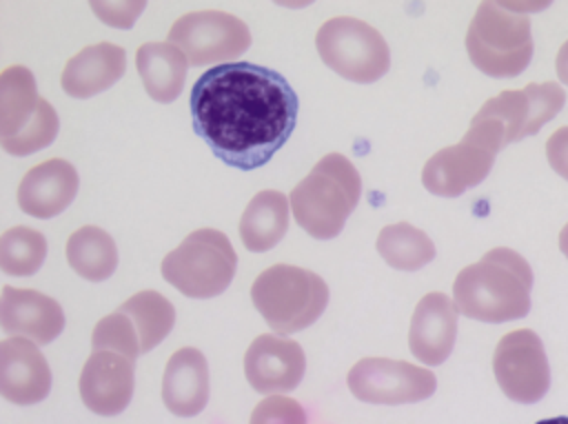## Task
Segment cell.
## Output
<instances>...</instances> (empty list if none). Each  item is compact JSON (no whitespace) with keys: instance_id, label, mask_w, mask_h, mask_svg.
Masks as SVG:
<instances>
[{"instance_id":"1","label":"cell","mask_w":568,"mask_h":424,"mask_svg":"<svg viewBox=\"0 0 568 424\" xmlns=\"http://www.w3.org/2000/svg\"><path fill=\"white\" fill-rule=\"evenodd\" d=\"M193 131L229 166L253 171L291 138L297 93L288 80L253 62L206 69L191 89Z\"/></svg>"},{"instance_id":"2","label":"cell","mask_w":568,"mask_h":424,"mask_svg":"<svg viewBox=\"0 0 568 424\" xmlns=\"http://www.w3.org/2000/svg\"><path fill=\"white\" fill-rule=\"evenodd\" d=\"M532 269L513 249L497 246L479 262L464 266L453 282V300L462 315L501 324L530 311Z\"/></svg>"},{"instance_id":"3","label":"cell","mask_w":568,"mask_h":424,"mask_svg":"<svg viewBox=\"0 0 568 424\" xmlns=\"http://www.w3.org/2000/svg\"><path fill=\"white\" fill-rule=\"evenodd\" d=\"M362 195V178L342 153H328L288 195L295 222L317 240L339 235Z\"/></svg>"},{"instance_id":"4","label":"cell","mask_w":568,"mask_h":424,"mask_svg":"<svg viewBox=\"0 0 568 424\" xmlns=\"http://www.w3.org/2000/svg\"><path fill=\"white\" fill-rule=\"evenodd\" d=\"M470 62L490 78H515L532 58V33L526 13L506 2H481L466 33Z\"/></svg>"},{"instance_id":"5","label":"cell","mask_w":568,"mask_h":424,"mask_svg":"<svg viewBox=\"0 0 568 424\" xmlns=\"http://www.w3.org/2000/svg\"><path fill=\"white\" fill-rule=\"evenodd\" d=\"M251 300L275 333L288 335L311 326L324 313L328 286L308 269L273 264L255 277Z\"/></svg>"},{"instance_id":"6","label":"cell","mask_w":568,"mask_h":424,"mask_svg":"<svg viewBox=\"0 0 568 424\" xmlns=\"http://www.w3.org/2000/svg\"><path fill=\"white\" fill-rule=\"evenodd\" d=\"M60 129L55 109L38 95L33 73L9 67L0 73V142L11 155H29L49 147Z\"/></svg>"},{"instance_id":"7","label":"cell","mask_w":568,"mask_h":424,"mask_svg":"<svg viewBox=\"0 0 568 424\" xmlns=\"http://www.w3.org/2000/svg\"><path fill=\"white\" fill-rule=\"evenodd\" d=\"M237 269L231 240L217 229L189 233L178 249L164 255L162 277L182 295L206 300L226 291Z\"/></svg>"},{"instance_id":"8","label":"cell","mask_w":568,"mask_h":424,"mask_svg":"<svg viewBox=\"0 0 568 424\" xmlns=\"http://www.w3.org/2000/svg\"><path fill=\"white\" fill-rule=\"evenodd\" d=\"M322 62L337 75L371 84L390 67V51L384 36L364 20L337 16L326 20L315 33Z\"/></svg>"},{"instance_id":"9","label":"cell","mask_w":568,"mask_h":424,"mask_svg":"<svg viewBox=\"0 0 568 424\" xmlns=\"http://www.w3.org/2000/svg\"><path fill=\"white\" fill-rule=\"evenodd\" d=\"M564 102L566 91L557 82H530L524 89L501 91L486 100L473 120L490 124L506 147L526 135H535L561 111Z\"/></svg>"},{"instance_id":"10","label":"cell","mask_w":568,"mask_h":424,"mask_svg":"<svg viewBox=\"0 0 568 424\" xmlns=\"http://www.w3.org/2000/svg\"><path fill=\"white\" fill-rule=\"evenodd\" d=\"M189 60L204 67L237 58L251 47V31L244 20L224 11H195L178 18L169 29V40Z\"/></svg>"},{"instance_id":"11","label":"cell","mask_w":568,"mask_h":424,"mask_svg":"<svg viewBox=\"0 0 568 424\" xmlns=\"http://www.w3.org/2000/svg\"><path fill=\"white\" fill-rule=\"evenodd\" d=\"M493 373L508 400L539 402L550 388V366L539 335L530 329L506 333L495 346Z\"/></svg>"},{"instance_id":"12","label":"cell","mask_w":568,"mask_h":424,"mask_svg":"<svg viewBox=\"0 0 568 424\" xmlns=\"http://www.w3.org/2000/svg\"><path fill=\"white\" fill-rule=\"evenodd\" d=\"M351 393L368 404H413L430 397L437 388L435 373L388 357H364L348 371Z\"/></svg>"},{"instance_id":"13","label":"cell","mask_w":568,"mask_h":424,"mask_svg":"<svg viewBox=\"0 0 568 424\" xmlns=\"http://www.w3.org/2000/svg\"><path fill=\"white\" fill-rule=\"evenodd\" d=\"M497 151L470 131L457 144L439 149L422 169V184L439 198H457L490 173Z\"/></svg>"},{"instance_id":"14","label":"cell","mask_w":568,"mask_h":424,"mask_svg":"<svg viewBox=\"0 0 568 424\" xmlns=\"http://www.w3.org/2000/svg\"><path fill=\"white\" fill-rule=\"evenodd\" d=\"M306 371V355L295 340L284 335H257L244 353V375L262 395L297 388Z\"/></svg>"},{"instance_id":"15","label":"cell","mask_w":568,"mask_h":424,"mask_svg":"<svg viewBox=\"0 0 568 424\" xmlns=\"http://www.w3.org/2000/svg\"><path fill=\"white\" fill-rule=\"evenodd\" d=\"M135 384V360L115 351H93L80 373V397L98 415L122 413Z\"/></svg>"},{"instance_id":"16","label":"cell","mask_w":568,"mask_h":424,"mask_svg":"<svg viewBox=\"0 0 568 424\" xmlns=\"http://www.w3.org/2000/svg\"><path fill=\"white\" fill-rule=\"evenodd\" d=\"M51 391V369L38 344L27 337L0 342V393L4 400L29 406L42 402Z\"/></svg>"},{"instance_id":"17","label":"cell","mask_w":568,"mask_h":424,"mask_svg":"<svg viewBox=\"0 0 568 424\" xmlns=\"http://www.w3.org/2000/svg\"><path fill=\"white\" fill-rule=\"evenodd\" d=\"M0 324L9 337H27L31 342L51 344L64 329L62 306L33 289H2Z\"/></svg>"},{"instance_id":"18","label":"cell","mask_w":568,"mask_h":424,"mask_svg":"<svg viewBox=\"0 0 568 424\" xmlns=\"http://www.w3.org/2000/svg\"><path fill=\"white\" fill-rule=\"evenodd\" d=\"M457 306L446 293H426L413 313L408 329L410 353L426 366L442 364L455 346Z\"/></svg>"},{"instance_id":"19","label":"cell","mask_w":568,"mask_h":424,"mask_svg":"<svg viewBox=\"0 0 568 424\" xmlns=\"http://www.w3.org/2000/svg\"><path fill=\"white\" fill-rule=\"evenodd\" d=\"M78 171L71 162L51 158L29 169L18 186V206L33 218L47 220L62 213L78 193Z\"/></svg>"},{"instance_id":"20","label":"cell","mask_w":568,"mask_h":424,"mask_svg":"<svg viewBox=\"0 0 568 424\" xmlns=\"http://www.w3.org/2000/svg\"><path fill=\"white\" fill-rule=\"evenodd\" d=\"M209 364L202 351L193 346L178 349L162 375V402L178 417L202 413L209 402Z\"/></svg>"},{"instance_id":"21","label":"cell","mask_w":568,"mask_h":424,"mask_svg":"<svg viewBox=\"0 0 568 424\" xmlns=\"http://www.w3.org/2000/svg\"><path fill=\"white\" fill-rule=\"evenodd\" d=\"M126 69V53L113 42L89 44L62 69V89L71 98H91L113 87Z\"/></svg>"},{"instance_id":"22","label":"cell","mask_w":568,"mask_h":424,"mask_svg":"<svg viewBox=\"0 0 568 424\" xmlns=\"http://www.w3.org/2000/svg\"><path fill=\"white\" fill-rule=\"evenodd\" d=\"M288 215L291 202L284 193L275 189L255 193L240 218L242 244L253 253L273 249L288 231Z\"/></svg>"},{"instance_id":"23","label":"cell","mask_w":568,"mask_h":424,"mask_svg":"<svg viewBox=\"0 0 568 424\" xmlns=\"http://www.w3.org/2000/svg\"><path fill=\"white\" fill-rule=\"evenodd\" d=\"M135 67L146 93L155 102H173L186 80L189 60L171 42H146L135 53Z\"/></svg>"},{"instance_id":"24","label":"cell","mask_w":568,"mask_h":424,"mask_svg":"<svg viewBox=\"0 0 568 424\" xmlns=\"http://www.w3.org/2000/svg\"><path fill=\"white\" fill-rule=\"evenodd\" d=\"M67 262L80 277L102 282L118 266V246L104 229L82 226L67 240Z\"/></svg>"},{"instance_id":"25","label":"cell","mask_w":568,"mask_h":424,"mask_svg":"<svg viewBox=\"0 0 568 424\" xmlns=\"http://www.w3.org/2000/svg\"><path fill=\"white\" fill-rule=\"evenodd\" d=\"M118 311L129 315V320L133 322L138 337H140L142 355L149 353L151 349H155L171 333V329L175 324L173 304L158 291L135 293L126 302H122L118 306Z\"/></svg>"},{"instance_id":"26","label":"cell","mask_w":568,"mask_h":424,"mask_svg":"<svg viewBox=\"0 0 568 424\" xmlns=\"http://www.w3.org/2000/svg\"><path fill=\"white\" fill-rule=\"evenodd\" d=\"M377 253L386 264L399 271H417L433 262L435 244L417 226L408 222L388 224L377 235Z\"/></svg>"},{"instance_id":"27","label":"cell","mask_w":568,"mask_h":424,"mask_svg":"<svg viewBox=\"0 0 568 424\" xmlns=\"http://www.w3.org/2000/svg\"><path fill=\"white\" fill-rule=\"evenodd\" d=\"M47 258V240L29 226H13L0 235V269L7 275H33Z\"/></svg>"},{"instance_id":"28","label":"cell","mask_w":568,"mask_h":424,"mask_svg":"<svg viewBox=\"0 0 568 424\" xmlns=\"http://www.w3.org/2000/svg\"><path fill=\"white\" fill-rule=\"evenodd\" d=\"M91 346L93 351H115L131 360H138L142 355L138 331L129 320V315H124L122 311H113L111 315L102 317L95 324L91 335Z\"/></svg>"},{"instance_id":"29","label":"cell","mask_w":568,"mask_h":424,"mask_svg":"<svg viewBox=\"0 0 568 424\" xmlns=\"http://www.w3.org/2000/svg\"><path fill=\"white\" fill-rule=\"evenodd\" d=\"M251 424H306V411L293 397L268 395L253 408Z\"/></svg>"},{"instance_id":"30","label":"cell","mask_w":568,"mask_h":424,"mask_svg":"<svg viewBox=\"0 0 568 424\" xmlns=\"http://www.w3.org/2000/svg\"><path fill=\"white\" fill-rule=\"evenodd\" d=\"M546 158L555 173L568 180V127H559L546 142Z\"/></svg>"},{"instance_id":"31","label":"cell","mask_w":568,"mask_h":424,"mask_svg":"<svg viewBox=\"0 0 568 424\" xmlns=\"http://www.w3.org/2000/svg\"><path fill=\"white\" fill-rule=\"evenodd\" d=\"M555 71L559 75V80L568 87V40L559 47L557 58H555Z\"/></svg>"},{"instance_id":"32","label":"cell","mask_w":568,"mask_h":424,"mask_svg":"<svg viewBox=\"0 0 568 424\" xmlns=\"http://www.w3.org/2000/svg\"><path fill=\"white\" fill-rule=\"evenodd\" d=\"M559 249H561V253L568 258V222H566V226H564L561 233H559Z\"/></svg>"},{"instance_id":"33","label":"cell","mask_w":568,"mask_h":424,"mask_svg":"<svg viewBox=\"0 0 568 424\" xmlns=\"http://www.w3.org/2000/svg\"><path fill=\"white\" fill-rule=\"evenodd\" d=\"M537 424H568V417H550V420H539Z\"/></svg>"}]
</instances>
